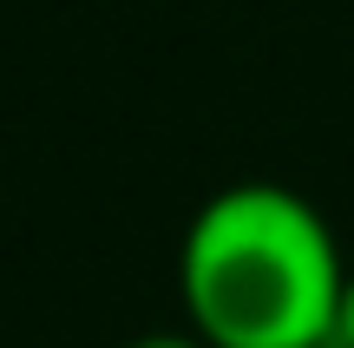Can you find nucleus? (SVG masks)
Masks as SVG:
<instances>
[{
    "mask_svg": "<svg viewBox=\"0 0 354 348\" xmlns=\"http://www.w3.org/2000/svg\"><path fill=\"white\" fill-rule=\"evenodd\" d=\"M190 336L210 348H335L348 263L328 217L289 184H223L177 250Z\"/></svg>",
    "mask_w": 354,
    "mask_h": 348,
    "instance_id": "obj_1",
    "label": "nucleus"
},
{
    "mask_svg": "<svg viewBox=\"0 0 354 348\" xmlns=\"http://www.w3.org/2000/svg\"><path fill=\"white\" fill-rule=\"evenodd\" d=\"M131 348H210V342H197L190 329H151V336H138Z\"/></svg>",
    "mask_w": 354,
    "mask_h": 348,
    "instance_id": "obj_2",
    "label": "nucleus"
},
{
    "mask_svg": "<svg viewBox=\"0 0 354 348\" xmlns=\"http://www.w3.org/2000/svg\"><path fill=\"white\" fill-rule=\"evenodd\" d=\"M335 348H354V270H348V289H342V322H335Z\"/></svg>",
    "mask_w": 354,
    "mask_h": 348,
    "instance_id": "obj_3",
    "label": "nucleus"
}]
</instances>
